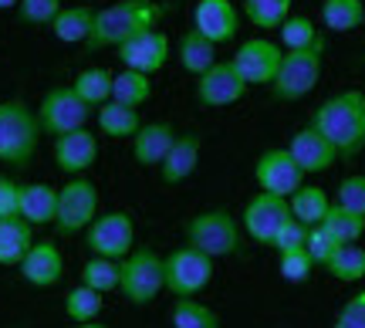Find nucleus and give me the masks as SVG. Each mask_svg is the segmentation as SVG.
I'll use <instances>...</instances> for the list:
<instances>
[{"mask_svg": "<svg viewBox=\"0 0 365 328\" xmlns=\"http://www.w3.org/2000/svg\"><path fill=\"white\" fill-rule=\"evenodd\" d=\"M17 267L31 288H54L65 277V254L54 240H34Z\"/></svg>", "mask_w": 365, "mask_h": 328, "instance_id": "nucleus-19", "label": "nucleus"}, {"mask_svg": "<svg viewBox=\"0 0 365 328\" xmlns=\"http://www.w3.org/2000/svg\"><path fill=\"white\" fill-rule=\"evenodd\" d=\"M81 285L98 294H108V291H118V261L112 257H95L91 254L88 261L81 264Z\"/></svg>", "mask_w": 365, "mask_h": 328, "instance_id": "nucleus-37", "label": "nucleus"}, {"mask_svg": "<svg viewBox=\"0 0 365 328\" xmlns=\"http://www.w3.org/2000/svg\"><path fill=\"white\" fill-rule=\"evenodd\" d=\"M193 27L220 48L240 34V11H237L234 0H196Z\"/></svg>", "mask_w": 365, "mask_h": 328, "instance_id": "nucleus-17", "label": "nucleus"}, {"mask_svg": "<svg viewBox=\"0 0 365 328\" xmlns=\"http://www.w3.org/2000/svg\"><path fill=\"white\" fill-rule=\"evenodd\" d=\"M247 81L237 75V68L230 61H213V65L196 75V106L200 108H227V106H237L244 95H247Z\"/></svg>", "mask_w": 365, "mask_h": 328, "instance_id": "nucleus-14", "label": "nucleus"}, {"mask_svg": "<svg viewBox=\"0 0 365 328\" xmlns=\"http://www.w3.org/2000/svg\"><path fill=\"white\" fill-rule=\"evenodd\" d=\"M149 98H153V75L122 68L112 78V102H122L129 108H143Z\"/></svg>", "mask_w": 365, "mask_h": 328, "instance_id": "nucleus-29", "label": "nucleus"}, {"mask_svg": "<svg viewBox=\"0 0 365 328\" xmlns=\"http://www.w3.org/2000/svg\"><path fill=\"white\" fill-rule=\"evenodd\" d=\"M112 78H115V75H112L108 68H85V71L75 75L71 88L78 92L81 102H88L91 108H98L112 98Z\"/></svg>", "mask_w": 365, "mask_h": 328, "instance_id": "nucleus-32", "label": "nucleus"}, {"mask_svg": "<svg viewBox=\"0 0 365 328\" xmlns=\"http://www.w3.org/2000/svg\"><path fill=\"white\" fill-rule=\"evenodd\" d=\"M176 54H180V68L186 71V75H203L213 61H217V44L213 41H207L196 27H190L186 34L180 38V48H176Z\"/></svg>", "mask_w": 365, "mask_h": 328, "instance_id": "nucleus-26", "label": "nucleus"}, {"mask_svg": "<svg viewBox=\"0 0 365 328\" xmlns=\"http://www.w3.org/2000/svg\"><path fill=\"white\" fill-rule=\"evenodd\" d=\"M21 0H0V11H17Z\"/></svg>", "mask_w": 365, "mask_h": 328, "instance_id": "nucleus-45", "label": "nucleus"}, {"mask_svg": "<svg viewBox=\"0 0 365 328\" xmlns=\"http://www.w3.org/2000/svg\"><path fill=\"white\" fill-rule=\"evenodd\" d=\"M118 291L122 298L135 308L153 304L166 291V275H163V254L153 247H132L118 261Z\"/></svg>", "mask_w": 365, "mask_h": 328, "instance_id": "nucleus-5", "label": "nucleus"}, {"mask_svg": "<svg viewBox=\"0 0 365 328\" xmlns=\"http://www.w3.org/2000/svg\"><path fill=\"white\" fill-rule=\"evenodd\" d=\"M322 24L328 31H359L365 24V0H322Z\"/></svg>", "mask_w": 365, "mask_h": 328, "instance_id": "nucleus-30", "label": "nucleus"}, {"mask_svg": "<svg viewBox=\"0 0 365 328\" xmlns=\"http://www.w3.org/2000/svg\"><path fill=\"white\" fill-rule=\"evenodd\" d=\"M91 17H95V11L85 7V4L61 7L58 17L51 21V34L61 41V44H85L91 34Z\"/></svg>", "mask_w": 365, "mask_h": 328, "instance_id": "nucleus-27", "label": "nucleus"}, {"mask_svg": "<svg viewBox=\"0 0 365 328\" xmlns=\"http://www.w3.org/2000/svg\"><path fill=\"white\" fill-rule=\"evenodd\" d=\"M34 116H38L41 132L58 139V135H65V132L88 129V118L95 116V108H91L88 102H81L78 92H75L71 85H58V88H48V92L41 95Z\"/></svg>", "mask_w": 365, "mask_h": 328, "instance_id": "nucleus-7", "label": "nucleus"}, {"mask_svg": "<svg viewBox=\"0 0 365 328\" xmlns=\"http://www.w3.org/2000/svg\"><path fill=\"white\" fill-rule=\"evenodd\" d=\"M95 122H98V132L108 139H132L143 125V116H139V108H129L108 98L105 106L95 108Z\"/></svg>", "mask_w": 365, "mask_h": 328, "instance_id": "nucleus-25", "label": "nucleus"}, {"mask_svg": "<svg viewBox=\"0 0 365 328\" xmlns=\"http://www.w3.org/2000/svg\"><path fill=\"white\" fill-rule=\"evenodd\" d=\"M314 267L318 264L308 257V250H291V254H277V275H281V281H287V285H304L308 277L314 275Z\"/></svg>", "mask_w": 365, "mask_h": 328, "instance_id": "nucleus-38", "label": "nucleus"}, {"mask_svg": "<svg viewBox=\"0 0 365 328\" xmlns=\"http://www.w3.org/2000/svg\"><path fill=\"white\" fill-rule=\"evenodd\" d=\"M291 220V210H287L284 197H274V193H254V197L244 203V213H240V230L261 244V247H271V240L277 237V230Z\"/></svg>", "mask_w": 365, "mask_h": 328, "instance_id": "nucleus-12", "label": "nucleus"}, {"mask_svg": "<svg viewBox=\"0 0 365 328\" xmlns=\"http://www.w3.org/2000/svg\"><path fill=\"white\" fill-rule=\"evenodd\" d=\"M200 156H203V135L200 132H176V143L170 145L166 159L159 163V180L166 186L186 183L200 166Z\"/></svg>", "mask_w": 365, "mask_h": 328, "instance_id": "nucleus-20", "label": "nucleus"}, {"mask_svg": "<svg viewBox=\"0 0 365 328\" xmlns=\"http://www.w3.org/2000/svg\"><path fill=\"white\" fill-rule=\"evenodd\" d=\"M85 247L95 257H112L122 261L132 247H135V220L125 210H108L98 213L85 230Z\"/></svg>", "mask_w": 365, "mask_h": 328, "instance_id": "nucleus-10", "label": "nucleus"}, {"mask_svg": "<svg viewBox=\"0 0 365 328\" xmlns=\"http://www.w3.org/2000/svg\"><path fill=\"white\" fill-rule=\"evenodd\" d=\"M98 217V186L88 176H68V183L58 190V213H54V230L61 237L88 230V223Z\"/></svg>", "mask_w": 365, "mask_h": 328, "instance_id": "nucleus-9", "label": "nucleus"}, {"mask_svg": "<svg viewBox=\"0 0 365 328\" xmlns=\"http://www.w3.org/2000/svg\"><path fill=\"white\" fill-rule=\"evenodd\" d=\"M31 244H34V227L27 220H21V217L0 220V267H17Z\"/></svg>", "mask_w": 365, "mask_h": 328, "instance_id": "nucleus-24", "label": "nucleus"}, {"mask_svg": "<svg viewBox=\"0 0 365 328\" xmlns=\"http://www.w3.org/2000/svg\"><path fill=\"white\" fill-rule=\"evenodd\" d=\"M182 244L196 247L213 261L220 257H244V230H240V217L227 210V207H210V210L193 213L182 223Z\"/></svg>", "mask_w": 365, "mask_h": 328, "instance_id": "nucleus-3", "label": "nucleus"}, {"mask_svg": "<svg viewBox=\"0 0 365 328\" xmlns=\"http://www.w3.org/2000/svg\"><path fill=\"white\" fill-rule=\"evenodd\" d=\"M304 240H308V227L291 217V220H287L284 227L277 230V237L271 240V247L277 250V254H291V250H301V247H304Z\"/></svg>", "mask_w": 365, "mask_h": 328, "instance_id": "nucleus-42", "label": "nucleus"}, {"mask_svg": "<svg viewBox=\"0 0 365 328\" xmlns=\"http://www.w3.org/2000/svg\"><path fill=\"white\" fill-rule=\"evenodd\" d=\"M17 207H21V183L0 173V220L4 217H21Z\"/></svg>", "mask_w": 365, "mask_h": 328, "instance_id": "nucleus-44", "label": "nucleus"}, {"mask_svg": "<svg viewBox=\"0 0 365 328\" xmlns=\"http://www.w3.org/2000/svg\"><path fill=\"white\" fill-rule=\"evenodd\" d=\"M308 125L335 145L339 159H355L365 149V92L345 88V92L328 95L312 112Z\"/></svg>", "mask_w": 365, "mask_h": 328, "instance_id": "nucleus-1", "label": "nucleus"}, {"mask_svg": "<svg viewBox=\"0 0 365 328\" xmlns=\"http://www.w3.org/2000/svg\"><path fill=\"white\" fill-rule=\"evenodd\" d=\"M325 68V44L304 48V51H284L281 68L271 81V95L277 102H301L314 92Z\"/></svg>", "mask_w": 365, "mask_h": 328, "instance_id": "nucleus-6", "label": "nucleus"}, {"mask_svg": "<svg viewBox=\"0 0 365 328\" xmlns=\"http://www.w3.org/2000/svg\"><path fill=\"white\" fill-rule=\"evenodd\" d=\"M287 210L294 220H301L304 227H318L325 220V213L331 210V193L314 183H301L291 197H287Z\"/></svg>", "mask_w": 365, "mask_h": 328, "instance_id": "nucleus-23", "label": "nucleus"}, {"mask_svg": "<svg viewBox=\"0 0 365 328\" xmlns=\"http://www.w3.org/2000/svg\"><path fill=\"white\" fill-rule=\"evenodd\" d=\"M61 11V0H21L17 4V17L24 24H34V27H51V21L58 17Z\"/></svg>", "mask_w": 365, "mask_h": 328, "instance_id": "nucleus-40", "label": "nucleus"}, {"mask_svg": "<svg viewBox=\"0 0 365 328\" xmlns=\"http://www.w3.org/2000/svg\"><path fill=\"white\" fill-rule=\"evenodd\" d=\"M331 203H339V207H345V210L365 217V173H352V176H345V180L339 183V190H335Z\"/></svg>", "mask_w": 365, "mask_h": 328, "instance_id": "nucleus-39", "label": "nucleus"}, {"mask_svg": "<svg viewBox=\"0 0 365 328\" xmlns=\"http://www.w3.org/2000/svg\"><path fill=\"white\" fill-rule=\"evenodd\" d=\"M41 125L34 106L24 98H0V163L11 170H27L41 145Z\"/></svg>", "mask_w": 365, "mask_h": 328, "instance_id": "nucleus-4", "label": "nucleus"}, {"mask_svg": "<svg viewBox=\"0 0 365 328\" xmlns=\"http://www.w3.org/2000/svg\"><path fill=\"white\" fill-rule=\"evenodd\" d=\"M173 328H220V312L196 298H176L173 304Z\"/></svg>", "mask_w": 365, "mask_h": 328, "instance_id": "nucleus-34", "label": "nucleus"}, {"mask_svg": "<svg viewBox=\"0 0 365 328\" xmlns=\"http://www.w3.org/2000/svg\"><path fill=\"white\" fill-rule=\"evenodd\" d=\"M78 328H108V325H102V322H85V325H78Z\"/></svg>", "mask_w": 365, "mask_h": 328, "instance_id": "nucleus-46", "label": "nucleus"}, {"mask_svg": "<svg viewBox=\"0 0 365 328\" xmlns=\"http://www.w3.org/2000/svg\"><path fill=\"white\" fill-rule=\"evenodd\" d=\"M322 227H325L328 234H331L341 247H345V244H359V240H362L365 217H359V213H352V210H345V207H339V203H331V210L325 213Z\"/></svg>", "mask_w": 365, "mask_h": 328, "instance_id": "nucleus-35", "label": "nucleus"}, {"mask_svg": "<svg viewBox=\"0 0 365 328\" xmlns=\"http://www.w3.org/2000/svg\"><path fill=\"white\" fill-rule=\"evenodd\" d=\"M277 44L284 51H304V48L325 44V38H322V31L314 27V21L308 14H291L284 24L277 27Z\"/></svg>", "mask_w": 365, "mask_h": 328, "instance_id": "nucleus-28", "label": "nucleus"}, {"mask_svg": "<svg viewBox=\"0 0 365 328\" xmlns=\"http://www.w3.org/2000/svg\"><path fill=\"white\" fill-rule=\"evenodd\" d=\"M163 275H166V291L173 298H196L213 281V257L182 244L163 254Z\"/></svg>", "mask_w": 365, "mask_h": 328, "instance_id": "nucleus-8", "label": "nucleus"}, {"mask_svg": "<svg viewBox=\"0 0 365 328\" xmlns=\"http://www.w3.org/2000/svg\"><path fill=\"white\" fill-rule=\"evenodd\" d=\"M339 247H341V244H339V240H335L331 234H328L322 223H318V227H308V240H304V250H308V257H312L318 267H325V261H328V257H331V254H335Z\"/></svg>", "mask_w": 365, "mask_h": 328, "instance_id": "nucleus-41", "label": "nucleus"}, {"mask_svg": "<svg viewBox=\"0 0 365 328\" xmlns=\"http://www.w3.org/2000/svg\"><path fill=\"white\" fill-rule=\"evenodd\" d=\"M240 7H244L247 21L257 27V31H277V27L291 17L294 0H244Z\"/></svg>", "mask_w": 365, "mask_h": 328, "instance_id": "nucleus-33", "label": "nucleus"}, {"mask_svg": "<svg viewBox=\"0 0 365 328\" xmlns=\"http://www.w3.org/2000/svg\"><path fill=\"white\" fill-rule=\"evenodd\" d=\"M54 166L65 176H88V170L98 163V135L91 129H75L58 135L51 145Z\"/></svg>", "mask_w": 365, "mask_h": 328, "instance_id": "nucleus-16", "label": "nucleus"}, {"mask_svg": "<svg viewBox=\"0 0 365 328\" xmlns=\"http://www.w3.org/2000/svg\"><path fill=\"white\" fill-rule=\"evenodd\" d=\"M325 275L341 281V285H359L365 277V247L359 244H345L325 261Z\"/></svg>", "mask_w": 365, "mask_h": 328, "instance_id": "nucleus-31", "label": "nucleus"}, {"mask_svg": "<svg viewBox=\"0 0 365 328\" xmlns=\"http://www.w3.org/2000/svg\"><path fill=\"white\" fill-rule=\"evenodd\" d=\"M166 17V4L159 0H115L108 7H98L91 17V34L85 41L88 51H102V48H118L125 38L159 27Z\"/></svg>", "mask_w": 365, "mask_h": 328, "instance_id": "nucleus-2", "label": "nucleus"}, {"mask_svg": "<svg viewBox=\"0 0 365 328\" xmlns=\"http://www.w3.org/2000/svg\"><path fill=\"white\" fill-rule=\"evenodd\" d=\"M254 180L264 193H274V197H291L301 183H304V173L301 166L291 159L287 145H277V149H264L261 156L254 159Z\"/></svg>", "mask_w": 365, "mask_h": 328, "instance_id": "nucleus-15", "label": "nucleus"}, {"mask_svg": "<svg viewBox=\"0 0 365 328\" xmlns=\"http://www.w3.org/2000/svg\"><path fill=\"white\" fill-rule=\"evenodd\" d=\"M287 153H291V159L301 166L304 176H322V173H328L339 163L335 145L328 143L318 129H312V125H301V129L287 139Z\"/></svg>", "mask_w": 365, "mask_h": 328, "instance_id": "nucleus-18", "label": "nucleus"}, {"mask_svg": "<svg viewBox=\"0 0 365 328\" xmlns=\"http://www.w3.org/2000/svg\"><path fill=\"white\" fill-rule=\"evenodd\" d=\"M170 51H173L170 34H166V31H159V27L139 31V34L125 38L115 48L122 68H129V71H143V75H156V71H163L166 61H170Z\"/></svg>", "mask_w": 365, "mask_h": 328, "instance_id": "nucleus-13", "label": "nucleus"}, {"mask_svg": "<svg viewBox=\"0 0 365 328\" xmlns=\"http://www.w3.org/2000/svg\"><path fill=\"white\" fill-rule=\"evenodd\" d=\"M129 143H132V159L139 166L159 170V163L166 159L170 145L176 143V129H173V122H143Z\"/></svg>", "mask_w": 365, "mask_h": 328, "instance_id": "nucleus-21", "label": "nucleus"}, {"mask_svg": "<svg viewBox=\"0 0 365 328\" xmlns=\"http://www.w3.org/2000/svg\"><path fill=\"white\" fill-rule=\"evenodd\" d=\"M281 58H284V48L274 38H247L240 41V48L234 51L230 65L237 68L240 78L247 81V88H254V85L271 88L274 75L281 68Z\"/></svg>", "mask_w": 365, "mask_h": 328, "instance_id": "nucleus-11", "label": "nucleus"}, {"mask_svg": "<svg viewBox=\"0 0 365 328\" xmlns=\"http://www.w3.org/2000/svg\"><path fill=\"white\" fill-rule=\"evenodd\" d=\"M331 328H365V288L355 291L352 298L341 304Z\"/></svg>", "mask_w": 365, "mask_h": 328, "instance_id": "nucleus-43", "label": "nucleus"}, {"mask_svg": "<svg viewBox=\"0 0 365 328\" xmlns=\"http://www.w3.org/2000/svg\"><path fill=\"white\" fill-rule=\"evenodd\" d=\"M21 220L31 227H48L58 213V186L51 183H21Z\"/></svg>", "mask_w": 365, "mask_h": 328, "instance_id": "nucleus-22", "label": "nucleus"}, {"mask_svg": "<svg viewBox=\"0 0 365 328\" xmlns=\"http://www.w3.org/2000/svg\"><path fill=\"white\" fill-rule=\"evenodd\" d=\"M105 294H98V291L85 288V285H75V288L65 294V315L75 322V325H85V322H98V315H102V302Z\"/></svg>", "mask_w": 365, "mask_h": 328, "instance_id": "nucleus-36", "label": "nucleus"}]
</instances>
